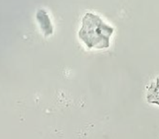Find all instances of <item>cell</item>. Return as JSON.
<instances>
[{
    "label": "cell",
    "instance_id": "6da1fadb",
    "mask_svg": "<svg viewBox=\"0 0 159 139\" xmlns=\"http://www.w3.org/2000/svg\"><path fill=\"white\" fill-rule=\"evenodd\" d=\"M113 32L114 29L104 23L99 15L87 12L82 19L79 37L89 49H107L110 47Z\"/></svg>",
    "mask_w": 159,
    "mask_h": 139
},
{
    "label": "cell",
    "instance_id": "7a4b0ae2",
    "mask_svg": "<svg viewBox=\"0 0 159 139\" xmlns=\"http://www.w3.org/2000/svg\"><path fill=\"white\" fill-rule=\"evenodd\" d=\"M36 18L38 21L42 32L44 34V36H49L53 34V26L51 19L48 12L44 9H39L36 15Z\"/></svg>",
    "mask_w": 159,
    "mask_h": 139
},
{
    "label": "cell",
    "instance_id": "3957f363",
    "mask_svg": "<svg viewBox=\"0 0 159 139\" xmlns=\"http://www.w3.org/2000/svg\"><path fill=\"white\" fill-rule=\"evenodd\" d=\"M146 99L148 103H154L159 106V76L155 81L152 82L148 89Z\"/></svg>",
    "mask_w": 159,
    "mask_h": 139
}]
</instances>
